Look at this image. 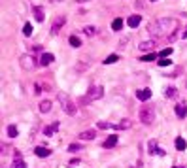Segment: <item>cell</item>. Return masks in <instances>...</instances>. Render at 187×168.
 Returning a JSON list of instances; mask_svg holds the SVG:
<instances>
[{
    "label": "cell",
    "instance_id": "6da1fadb",
    "mask_svg": "<svg viewBox=\"0 0 187 168\" xmlns=\"http://www.w3.org/2000/svg\"><path fill=\"white\" fill-rule=\"evenodd\" d=\"M138 117H140V121H142L144 125H151L155 121V108H153V104L151 102H144L142 106H140Z\"/></svg>",
    "mask_w": 187,
    "mask_h": 168
},
{
    "label": "cell",
    "instance_id": "7a4b0ae2",
    "mask_svg": "<svg viewBox=\"0 0 187 168\" xmlns=\"http://www.w3.org/2000/svg\"><path fill=\"white\" fill-rule=\"evenodd\" d=\"M159 23V29L162 34H166V32H174L178 29V21L174 17H162V19H157Z\"/></svg>",
    "mask_w": 187,
    "mask_h": 168
},
{
    "label": "cell",
    "instance_id": "3957f363",
    "mask_svg": "<svg viewBox=\"0 0 187 168\" xmlns=\"http://www.w3.org/2000/svg\"><path fill=\"white\" fill-rule=\"evenodd\" d=\"M59 100H61L62 110H64L66 115H76V111H78V104H76L74 100H70L66 94H62V93H59Z\"/></svg>",
    "mask_w": 187,
    "mask_h": 168
},
{
    "label": "cell",
    "instance_id": "277c9868",
    "mask_svg": "<svg viewBox=\"0 0 187 168\" xmlns=\"http://www.w3.org/2000/svg\"><path fill=\"white\" fill-rule=\"evenodd\" d=\"M102 94H104L102 85H91L89 91H87V98L89 100H98V98H102Z\"/></svg>",
    "mask_w": 187,
    "mask_h": 168
},
{
    "label": "cell",
    "instance_id": "5b68a950",
    "mask_svg": "<svg viewBox=\"0 0 187 168\" xmlns=\"http://www.w3.org/2000/svg\"><path fill=\"white\" fill-rule=\"evenodd\" d=\"M21 66L25 68V70H32V68L36 66V59L30 57V55H23V57H21Z\"/></svg>",
    "mask_w": 187,
    "mask_h": 168
},
{
    "label": "cell",
    "instance_id": "8992f818",
    "mask_svg": "<svg viewBox=\"0 0 187 168\" xmlns=\"http://www.w3.org/2000/svg\"><path fill=\"white\" fill-rule=\"evenodd\" d=\"M64 23H66V17H64V15H61V17H57V19L53 21V25H51V34H53V36L59 34V30L64 27Z\"/></svg>",
    "mask_w": 187,
    "mask_h": 168
},
{
    "label": "cell",
    "instance_id": "52a82bcc",
    "mask_svg": "<svg viewBox=\"0 0 187 168\" xmlns=\"http://www.w3.org/2000/svg\"><path fill=\"white\" fill-rule=\"evenodd\" d=\"M157 146H159L157 140H149V143H148V153H149V155H165V151L159 149Z\"/></svg>",
    "mask_w": 187,
    "mask_h": 168
},
{
    "label": "cell",
    "instance_id": "ba28073f",
    "mask_svg": "<svg viewBox=\"0 0 187 168\" xmlns=\"http://www.w3.org/2000/svg\"><path fill=\"white\" fill-rule=\"evenodd\" d=\"M136 98L140 102H148L151 98V89H140V91H136Z\"/></svg>",
    "mask_w": 187,
    "mask_h": 168
},
{
    "label": "cell",
    "instance_id": "9c48e42d",
    "mask_svg": "<svg viewBox=\"0 0 187 168\" xmlns=\"http://www.w3.org/2000/svg\"><path fill=\"white\" fill-rule=\"evenodd\" d=\"M174 111H176L178 119H185V115H187V104L185 102H178L176 108H174Z\"/></svg>",
    "mask_w": 187,
    "mask_h": 168
},
{
    "label": "cell",
    "instance_id": "30bf717a",
    "mask_svg": "<svg viewBox=\"0 0 187 168\" xmlns=\"http://www.w3.org/2000/svg\"><path fill=\"white\" fill-rule=\"evenodd\" d=\"M148 32H149L151 36H155V38L162 36V32H161V29H159V23H157V21H153V23H149V25H148Z\"/></svg>",
    "mask_w": 187,
    "mask_h": 168
},
{
    "label": "cell",
    "instance_id": "8fae6325",
    "mask_svg": "<svg viewBox=\"0 0 187 168\" xmlns=\"http://www.w3.org/2000/svg\"><path fill=\"white\" fill-rule=\"evenodd\" d=\"M140 23H142V17H140V15H130L129 19H127V25L130 27V29H138L140 27Z\"/></svg>",
    "mask_w": 187,
    "mask_h": 168
},
{
    "label": "cell",
    "instance_id": "7c38bea8",
    "mask_svg": "<svg viewBox=\"0 0 187 168\" xmlns=\"http://www.w3.org/2000/svg\"><path fill=\"white\" fill-rule=\"evenodd\" d=\"M155 40H146V42H140L138 43V49L140 51H149V49H153V47H155Z\"/></svg>",
    "mask_w": 187,
    "mask_h": 168
},
{
    "label": "cell",
    "instance_id": "4fadbf2b",
    "mask_svg": "<svg viewBox=\"0 0 187 168\" xmlns=\"http://www.w3.org/2000/svg\"><path fill=\"white\" fill-rule=\"evenodd\" d=\"M97 138V130L95 129H89L85 132H80V140H95Z\"/></svg>",
    "mask_w": 187,
    "mask_h": 168
},
{
    "label": "cell",
    "instance_id": "5bb4252c",
    "mask_svg": "<svg viewBox=\"0 0 187 168\" xmlns=\"http://www.w3.org/2000/svg\"><path fill=\"white\" fill-rule=\"evenodd\" d=\"M53 61H55V57H53L51 53H43V55L40 57V64H42V66H49Z\"/></svg>",
    "mask_w": 187,
    "mask_h": 168
},
{
    "label": "cell",
    "instance_id": "9a60e30c",
    "mask_svg": "<svg viewBox=\"0 0 187 168\" xmlns=\"http://www.w3.org/2000/svg\"><path fill=\"white\" fill-rule=\"evenodd\" d=\"M115 143H117V134H112V136L106 138L104 148H106V149H112V148H115Z\"/></svg>",
    "mask_w": 187,
    "mask_h": 168
},
{
    "label": "cell",
    "instance_id": "2e32d148",
    "mask_svg": "<svg viewBox=\"0 0 187 168\" xmlns=\"http://www.w3.org/2000/svg\"><path fill=\"white\" fill-rule=\"evenodd\" d=\"M34 153L38 155V157H49L51 155V149H48V148H43V146H38V148H34Z\"/></svg>",
    "mask_w": 187,
    "mask_h": 168
},
{
    "label": "cell",
    "instance_id": "e0dca14e",
    "mask_svg": "<svg viewBox=\"0 0 187 168\" xmlns=\"http://www.w3.org/2000/svg\"><path fill=\"white\" fill-rule=\"evenodd\" d=\"M51 108H53V102H51V100H42V102H40V111H42V113H49Z\"/></svg>",
    "mask_w": 187,
    "mask_h": 168
},
{
    "label": "cell",
    "instance_id": "ac0fdd59",
    "mask_svg": "<svg viewBox=\"0 0 187 168\" xmlns=\"http://www.w3.org/2000/svg\"><path fill=\"white\" fill-rule=\"evenodd\" d=\"M32 13H34V19H36L38 23H42V21L45 19V15H43V10H42L40 6H34V8H32Z\"/></svg>",
    "mask_w": 187,
    "mask_h": 168
},
{
    "label": "cell",
    "instance_id": "d6986e66",
    "mask_svg": "<svg viewBox=\"0 0 187 168\" xmlns=\"http://www.w3.org/2000/svg\"><path fill=\"white\" fill-rule=\"evenodd\" d=\"M57 129H59V123L55 121V123H51V125H48V127L43 129V134H45V136H53Z\"/></svg>",
    "mask_w": 187,
    "mask_h": 168
},
{
    "label": "cell",
    "instance_id": "ffe728a7",
    "mask_svg": "<svg viewBox=\"0 0 187 168\" xmlns=\"http://www.w3.org/2000/svg\"><path fill=\"white\" fill-rule=\"evenodd\" d=\"M185 148H187V142H185L181 136H178V138H176V149H178V151H183Z\"/></svg>",
    "mask_w": 187,
    "mask_h": 168
},
{
    "label": "cell",
    "instance_id": "44dd1931",
    "mask_svg": "<svg viewBox=\"0 0 187 168\" xmlns=\"http://www.w3.org/2000/svg\"><path fill=\"white\" fill-rule=\"evenodd\" d=\"M112 29H113V30H121V29H123V19H121V17L113 19V23H112Z\"/></svg>",
    "mask_w": 187,
    "mask_h": 168
},
{
    "label": "cell",
    "instance_id": "7402d4cb",
    "mask_svg": "<svg viewBox=\"0 0 187 168\" xmlns=\"http://www.w3.org/2000/svg\"><path fill=\"white\" fill-rule=\"evenodd\" d=\"M83 32H85L87 36H95V34L98 32V29H97V27H93V25H87V27L83 29Z\"/></svg>",
    "mask_w": 187,
    "mask_h": 168
},
{
    "label": "cell",
    "instance_id": "603a6c76",
    "mask_svg": "<svg viewBox=\"0 0 187 168\" xmlns=\"http://www.w3.org/2000/svg\"><path fill=\"white\" fill-rule=\"evenodd\" d=\"M159 57V53H148V55H144V57H140V61H144V62H151V61H155Z\"/></svg>",
    "mask_w": 187,
    "mask_h": 168
},
{
    "label": "cell",
    "instance_id": "cb8c5ba5",
    "mask_svg": "<svg viewBox=\"0 0 187 168\" xmlns=\"http://www.w3.org/2000/svg\"><path fill=\"white\" fill-rule=\"evenodd\" d=\"M130 127H132V123L129 121V119H123V121L117 125V129H119V130H127V129H130Z\"/></svg>",
    "mask_w": 187,
    "mask_h": 168
},
{
    "label": "cell",
    "instance_id": "d4e9b609",
    "mask_svg": "<svg viewBox=\"0 0 187 168\" xmlns=\"http://www.w3.org/2000/svg\"><path fill=\"white\" fill-rule=\"evenodd\" d=\"M68 42H70V45H72V47H80V45H81V40H80L78 36H74V34L70 36V40H68Z\"/></svg>",
    "mask_w": 187,
    "mask_h": 168
},
{
    "label": "cell",
    "instance_id": "484cf974",
    "mask_svg": "<svg viewBox=\"0 0 187 168\" xmlns=\"http://www.w3.org/2000/svg\"><path fill=\"white\" fill-rule=\"evenodd\" d=\"M81 149H83L81 143H70V146H68V151H72V153H78V151H81Z\"/></svg>",
    "mask_w": 187,
    "mask_h": 168
},
{
    "label": "cell",
    "instance_id": "4316f807",
    "mask_svg": "<svg viewBox=\"0 0 187 168\" xmlns=\"http://www.w3.org/2000/svg\"><path fill=\"white\" fill-rule=\"evenodd\" d=\"M13 168H27V162L23 161L21 157H17V159L13 161Z\"/></svg>",
    "mask_w": 187,
    "mask_h": 168
},
{
    "label": "cell",
    "instance_id": "83f0119b",
    "mask_svg": "<svg viewBox=\"0 0 187 168\" xmlns=\"http://www.w3.org/2000/svg\"><path fill=\"white\" fill-rule=\"evenodd\" d=\"M176 93H178L176 87H168V89L165 91V97H166V98H174V97H176Z\"/></svg>",
    "mask_w": 187,
    "mask_h": 168
},
{
    "label": "cell",
    "instance_id": "f1b7e54d",
    "mask_svg": "<svg viewBox=\"0 0 187 168\" xmlns=\"http://www.w3.org/2000/svg\"><path fill=\"white\" fill-rule=\"evenodd\" d=\"M117 61H119L117 55H108V57L104 59V64H113V62H117Z\"/></svg>",
    "mask_w": 187,
    "mask_h": 168
},
{
    "label": "cell",
    "instance_id": "f546056e",
    "mask_svg": "<svg viewBox=\"0 0 187 168\" xmlns=\"http://www.w3.org/2000/svg\"><path fill=\"white\" fill-rule=\"evenodd\" d=\"M23 34H25V36L32 34V25H30V23H25V27H23Z\"/></svg>",
    "mask_w": 187,
    "mask_h": 168
},
{
    "label": "cell",
    "instance_id": "4dcf8cb0",
    "mask_svg": "<svg viewBox=\"0 0 187 168\" xmlns=\"http://www.w3.org/2000/svg\"><path fill=\"white\" fill-rule=\"evenodd\" d=\"M8 136H10V138H15V136H17V127H15V125H10V127H8Z\"/></svg>",
    "mask_w": 187,
    "mask_h": 168
},
{
    "label": "cell",
    "instance_id": "1f68e13d",
    "mask_svg": "<svg viewBox=\"0 0 187 168\" xmlns=\"http://www.w3.org/2000/svg\"><path fill=\"white\" fill-rule=\"evenodd\" d=\"M168 55H172V47H165V49L159 53V57H168Z\"/></svg>",
    "mask_w": 187,
    "mask_h": 168
},
{
    "label": "cell",
    "instance_id": "d6a6232c",
    "mask_svg": "<svg viewBox=\"0 0 187 168\" xmlns=\"http://www.w3.org/2000/svg\"><path fill=\"white\" fill-rule=\"evenodd\" d=\"M43 91V85L42 83H34V94H40Z\"/></svg>",
    "mask_w": 187,
    "mask_h": 168
},
{
    "label": "cell",
    "instance_id": "836d02e7",
    "mask_svg": "<svg viewBox=\"0 0 187 168\" xmlns=\"http://www.w3.org/2000/svg\"><path fill=\"white\" fill-rule=\"evenodd\" d=\"M168 64H170V59H159V66L165 68V66H168Z\"/></svg>",
    "mask_w": 187,
    "mask_h": 168
},
{
    "label": "cell",
    "instance_id": "e575fe53",
    "mask_svg": "<svg viewBox=\"0 0 187 168\" xmlns=\"http://www.w3.org/2000/svg\"><path fill=\"white\" fill-rule=\"evenodd\" d=\"M127 43H129V40H127V38H121V40H119V43H117V45H119V49L127 47Z\"/></svg>",
    "mask_w": 187,
    "mask_h": 168
},
{
    "label": "cell",
    "instance_id": "d590c367",
    "mask_svg": "<svg viewBox=\"0 0 187 168\" xmlns=\"http://www.w3.org/2000/svg\"><path fill=\"white\" fill-rule=\"evenodd\" d=\"M178 36H180V30H178V29H176V30H174V32H172V34H170V36H168V40H170V42H174V40H176V38H178Z\"/></svg>",
    "mask_w": 187,
    "mask_h": 168
},
{
    "label": "cell",
    "instance_id": "8d00e7d4",
    "mask_svg": "<svg viewBox=\"0 0 187 168\" xmlns=\"http://www.w3.org/2000/svg\"><path fill=\"white\" fill-rule=\"evenodd\" d=\"M10 149H11V146H6V143H2V155H4V153H10Z\"/></svg>",
    "mask_w": 187,
    "mask_h": 168
},
{
    "label": "cell",
    "instance_id": "74e56055",
    "mask_svg": "<svg viewBox=\"0 0 187 168\" xmlns=\"http://www.w3.org/2000/svg\"><path fill=\"white\" fill-rule=\"evenodd\" d=\"M78 164H81L80 159H72V161H70V166H78Z\"/></svg>",
    "mask_w": 187,
    "mask_h": 168
},
{
    "label": "cell",
    "instance_id": "f35d334b",
    "mask_svg": "<svg viewBox=\"0 0 187 168\" xmlns=\"http://www.w3.org/2000/svg\"><path fill=\"white\" fill-rule=\"evenodd\" d=\"M136 8H144V0H136Z\"/></svg>",
    "mask_w": 187,
    "mask_h": 168
},
{
    "label": "cell",
    "instance_id": "ab89813d",
    "mask_svg": "<svg viewBox=\"0 0 187 168\" xmlns=\"http://www.w3.org/2000/svg\"><path fill=\"white\" fill-rule=\"evenodd\" d=\"M181 36H183V38H187V29H185V30L181 32Z\"/></svg>",
    "mask_w": 187,
    "mask_h": 168
},
{
    "label": "cell",
    "instance_id": "60d3db41",
    "mask_svg": "<svg viewBox=\"0 0 187 168\" xmlns=\"http://www.w3.org/2000/svg\"><path fill=\"white\" fill-rule=\"evenodd\" d=\"M76 2H89V0H76Z\"/></svg>",
    "mask_w": 187,
    "mask_h": 168
},
{
    "label": "cell",
    "instance_id": "b9f144b4",
    "mask_svg": "<svg viewBox=\"0 0 187 168\" xmlns=\"http://www.w3.org/2000/svg\"><path fill=\"white\" fill-rule=\"evenodd\" d=\"M174 168H187V166H174Z\"/></svg>",
    "mask_w": 187,
    "mask_h": 168
},
{
    "label": "cell",
    "instance_id": "7bdbcfd3",
    "mask_svg": "<svg viewBox=\"0 0 187 168\" xmlns=\"http://www.w3.org/2000/svg\"><path fill=\"white\" fill-rule=\"evenodd\" d=\"M153 2H155V0H153Z\"/></svg>",
    "mask_w": 187,
    "mask_h": 168
}]
</instances>
